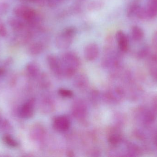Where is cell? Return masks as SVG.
<instances>
[{
	"label": "cell",
	"mask_w": 157,
	"mask_h": 157,
	"mask_svg": "<svg viewBox=\"0 0 157 157\" xmlns=\"http://www.w3.org/2000/svg\"><path fill=\"white\" fill-rule=\"evenodd\" d=\"M14 14L17 17L26 21L30 25L36 24L38 20L37 14L35 9L25 5H19L14 9Z\"/></svg>",
	"instance_id": "1"
},
{
	"label": "cell",
	"mask_w": 157,
	"mask_h": 157,
	"mask_svg": "<svg viewBox=\"0 0 157 157\" xmlns=\"http://www.w3.org/2000/svg\"><path fill=\"white\" fill-rule=\"evenodd\" d=\"M76 31L73 27H69L63 30L56 37L55 44L59 49H66L73 41Z\"/></svg>",
	"instance_id": "2"
},
{
	"label": "cell",
	"mask_w": 157,
	"mask_h": 157,
	"mask_svg": "<svg viewBox=\"0 0 157 157\" xmlns=\"http://www.w3.org/2000/svg\"><path fill=\"white\" fill-rule=\"evenodd\" d=\"M116 41L119 49L123 52H126L129 49V40L125 33L122 30H118L115 35Z\"/></svg>",
	"instance_id": "3"
},
{
	"label": "cell",
	"mask_w": 157,
	"mask_h": 157,
	"mask_svg": "<svg viewBox=\"0 0 157 157\" xmlns=\"http://www.w3.org/2000/svg\"><path fill=\"white\" fill-rule=\"evenodd\" d=\"M34 113V102L29 100L22 105L19 111V115L23 119H29Z\"/></svg>",
	"instance_id": "4"
},
{
	"label": "cell",
	"mask_w": 157,
	"mask_h": 157,
	"mask_svg": "<svg viewBox=\"0 0 157 157\" xmlns=\"http://www.w3.org/2000/svg\"><path fill=\"white\" fill-rule=\"evenodd\" d=\"M98 53V46L95 43H90L86 46L84 50L85 58L89 61H92L96 59Z\"/></svg>",
	"instance_id": "5"
},
{
	"label": "cell",
	"mask_w": 157,
	"mask_h": 157,
	"mask_svg": "<svg viewBox=\"0 0 157 157\" xmlns=\"http://www.w3.org/2000/svg\"><path fill=\"white\" fill-rule=\"evenodd\" d=\"M144 10L147 19L155 18L157 16V0H148Z\"/></svg>",
	"instance_id": "6"
},
{
	"label": "cell",
	"mask_w": 157,
	"mask_h": 157,
	"mask_svg": "<svg viewBox=\"0 0 157 157\" xmlns=\"http://www.w3.org/2000/svg\"><path fill=\"white\" fill-rule=\"evenodd\" d=\"M53 126L58 131H67L70 127V121L66 117L60 116L54 120Z\"/></svg>",
	"instance_id": "7"
},
{
	"label": "cell",
	"mask_w": 157,
	"mask_h": 157,
	"mask_svg": "<svg viewBox=\"0 0 157 157\" xmlns=\"http://www.w3.org/2000/svg\"><path fill=\"white\" fill-rule=\"evenodd\" d=\"M141 7V0H133L127 8V16L129 17H132L136 15Z\"/></svg>",
	"instance_id": "8"
},
{
	"label": "cell",
	"mask_w": 157,
	"mask_h": 157,
	"mask_svg": "<svg viewBox=\"0 0 157 157\" xmlns=\"http://www.w3.org/2000/svg\"><path fill=\"white\" fill-rule=\"evenodd\" d=\"M148 67L151 77L157 80V55H153L149 59Z\"/></svg>",
	"instance_id": "9"
},
{
	"label": "cell",
	"mask_w": 157,
	"mask_h": 157,
	"mask_svg": "<svg viewBox=\"0 0 157 157\" xmlns=\"http://www.w3.org/2000/svg\"><path fill=\"white\" fill-rule=\"evenodd\" d=\"M131 33L133 40L136 41L142 40L144 36L143 29L137 26H134L132 28Z\"/></svg>",
	"instance_id": "10"
},
{
	"label": "cell",
	"mask_w": 157,
	"mask_h": 157,
	"mask_svg": "<svg viewBox=\"0 0 157 157\" xmlns=\"http://www.w3.org/2000/svg\"><path fill=\"white\" fill-rule=\"evenodd\" d=\"M9 23L11 28L17 32L22 31L25 28L24 23L18 18H11L10 19Z\"/></svg>",
	"instance_id": "11"
},
{
	"label": "cell",
	"mask_w": 157,
	"mask_h": 157,
	"mask_svg": "<svg viewBox=\"0 0 157 157\" xmlns=\"http://www.w3.org/2000/svg\"><path fill=\"white\" fill-rule=\"evenodd\" d=\"M43 49V44L40 42L32 43L29 48V52L32 55H36L41 53Z\"/></svg>",
	"instance_id": "12"
},
{
	"label": "cell",
	"mask_w": 157,
	"mask_h": 157,
	"mask_svg": "<svg viewBox=\"0 0 157 157\" xmlns=\"http://www.w3.org/2000/svg\"><path fill=\"white\" fill-rule=\"evenodd\" d=\"M3 141L6 145L10 147H16L18 145L17 141L10 135H6L4 136Z\"/></svg>",
	"instance_id": "13"
},
{
	"label": "cell",
	"mask_w": 157,
	"mask_h": 157,
	"mask_svg": "<svg viewBox=\"0 0 157 157\" xmlns=\"http://www.w3.org/2000/svg\"><path fill=\"white\" fill-rule=\"evenodd\" d=\"M103 3L100 1H94L89 4L88 8L90 11H97L103 7Z\"/></svg>",
	"instance_id": "14"
},
{
	"label": "cell",
	"mask_w": 157,
	"mask_h": 157,
	"mask_svg": "<svg viewBox=\"0 0 157 157\" xmlns=\"http://www.w3.org/2000/svg\"><path fill=\"white\" fill-rule=\"evenodd\" d=\"M7 35V30L6 26L3 23L0 22V37H5Z\"/></svg>",
	"instance_id": "15"
},
{
	"label": "cell",
	"mask_w": 157,
	"mask_h": 157,
	"mask_svg": "<svg viewBox=\"0 0 157 157\" xmlns=\"http://www.w3.org/2000/svg\"><path fill=\"white\" fill-rule=\"evenodd\" d=\"M60 95L63 97H71L73 95L72 92L70 90L61 89L59 91Z\"/></svg>",
	"instance_id": "16"
},
{
	"label": "cell",
	"mask_w": 157,
	"mask_h": 157,
	"mask_svg": "<svg viewBox=\"0 0 157 157\" xmlns=\"http://www.w3.org/2000/svg\"><path fill=\"white\" fill-rule=\"evenodd\" d=\"M8 9V5L5 3H0V14H3Z\"/></svg>",
	"instance_id": "17"
},
{
	"label": "cell",
	"mask_w": 157,
	"mask_h": 157,
	"mask_svg": "<svg viewBox=\"0 0 157 157\" xmlns=\"http://www.w3.org/2000/svg\"><path fill=\"white\" fill-rule=\"evenodd\" d=\"M152 43L154 48L157 50V31L153 35L152 38Z\"/></svg>",
	"instance_id": "18"
},
{
	"label": "cell",
	"mask_w": 157,
	"mask_h": 157,
	"mask_svg": "<svg viewBox=\"0 0 157 157\" xmlns=\"http://www.w3.org/2000/svg\"><path fill=\"white\" fill-rule=\"evenodd\" d=\"M22 1L30 2H40V0H22Z\"/></svg>",
	"instance_id": "19"
},
{
	"label": "cell",
	"mask_w": 157,
	"mask_h": 157,
	"mask_svg": "<svg viewBox=\"0 0 157 157\" xmlns=\"http://www.w3.org/2000/svg\"><path fill=\"white\" fill-rule=\"evenodd\" d=\"M4 71L2 69L0 68V76H2L3 74Z\"/></svg>",
	"instance_id": "20"
},
{
	"label": "cell",
	"mask_w": 157,
	"mask_h": 157,
	"mask_svg": "<svg viewBox=\"0 0 157 157\" xmlns=\"http://www.w3.org/2000/svg\"><path fill=\"white\" fill-rule=\"evenodd\" d=\"M59 1H67V0H59Z\"/></svg>",
	"instance_id": "21"
}]
</instances>
